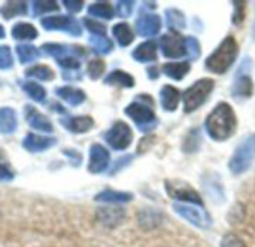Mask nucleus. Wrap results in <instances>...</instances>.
Returning <instances> with one entry per match:
<instances>
[{
    "mask_svg": "<svg viewBox=\"0 0 255 247\" xmlns=\"http://www.w3.org/2000/svg\"><path fill=\"white\" fill-rule=\"evenodd\" d=\"M208 136L215 142H226L230 139L238 127V119L233 107L229 103H220L208 115L205 121Z\"/></svg>",
    "mask_w": 255,
    "mask_h": 247,
    "instance_id": "f257e3e1",
    "label": "nucleus"
},
{
    "mask_svg": "<svg viewBox=\"0 0 255 247\" xmlns=\"http://www.w3.org/2000/svg\"><path fill=\"white\" fill-rule=\"evenodd\" d=\"M238 54H239V46L236 39L233 36H227L217 46V49L206 58L205 66L209 72L215 75H223L233 66V63L238 58Z\"/></svg>",
    "mask_w": 255,
    "mask_h": 247,
    "instance_id": "f03ea898",
    "label": "nucleus"
},
{
    "mask_svg": "<svg viewBox=\"0 0 255 247\" xmlns=\"http://www.w3.org/2000/svg\"><path fill=\"white\" fill-rule=\"evenodd\" d=\"M214 81L203 78L194 82L190 88H187L182 94V101H184V112L191 113L202 107L205 101L209 98L211 92L214 91Z\"/></svg>",
    "mask_w": 255,
    "mask_h": 247,
    "instance_id": "7ed1b4c3",
    "label": "nucleus"
},
{
    "mask_svg": "<svg viewBox=\"0 0 255 247\" xmlns=\"http://www.w3.org/2000/svg\"><path fill=\"white\" fill-rule=\"evenodd\" d=\"M255 158V134L254 136H250L245 142H242L233 157L230 158V163H229V168L233 174H242L245 173L251 165H253V161Z\"/></svg>",
    "mask_w": 255,
    "mask_h": 247,
    "instance_id": "20e7f679",
    "label": "nucleus"
},
{
    "mask_svg": "<svg viewBox=\"0 0 255 247\" xmlns=\"http://www.w3.org/2000/svg\"><path fill=\"white\" fill-rule=\"evenodd\" d=\"M173 210L176 215H179L182 219L188 221L191 225L206 230L212 225V218L209 213L202 207L196 204H185V203H173Z\"/></svg>",
    "mask_w": 255,
    "mask_h": 247,
    "instance_id": "39448f33",
    "label": "nucleus"
},
{
    "mask_svg": "<svg viewBox=\"0 0 255 247\" xmlns=\"http://www.w3.org/2000/svg\"><path fill=\"white\" fill-rule=\"evenodd\" d=\"M124 112L130 119H133L136 122V125L139 127L140 131H151L158 124L154 110L151 107H148V104H145V103L134 101V103L128 104Z\"/></svg>",
    "mask_w": 255,
    "mask_h": 247,
    "instance_id": "423d86ee",
    "label": "nucleus"
},
{
    "mask_svg": "<svg viewBox=\"0 0 255 247\" xmlns=\"http://www.w3.org/2000/svg\"><path fill=\"white\" fill-rule=\"evenodd\" d=\"M250 72H251V60L245 58L241 64V69L236 75V79H235V83L232 88V94L235 98L245 100V98H250L253 95L254 83H253Z\"/></svg>",
    "mask_w": 255,
    "mask_h": 247,
    "instance_id": "0eeeda50",
    "label": "nucleus"
},
{
    "mask_svg": "<svg viewBox=\"0 0 255 247\" xmlns=\"http://www.w3.org/2000/svg\"><path fill=\"white\" fill-rule=\"evenodd\" d=\"M105 140L112 149L124 151L133 142V131L126 122L118 121L108 130V133L105 134Z\"/></svg>",
    "mask_w": 255,
    "mask_h": 247,
    "instance_id": "6e6552de",
    "label": "nucleus"
},
{
    "mask_svg": "<svg viewBox=\"0 0 255 247\" xmlns=\"http://www.w3.org/2000/svg\"><path fill=\"white\" fill-rule=\"evenodd\" d=\"M166 191L167 194L176 200V203H185V204H196L203 206L200 195L187 183L179 180H166Z\"/></svg>",
    "mask_w": 255,
    "mask_h": 247,
    "instance_id": "1a4fd4ad",
    "label": "nucleus"
},
{
    "mask_svg": "<svg viewBox=\"0 0 255 247\" xmlns=\"http://www.w3.org/2000/svg\"><path fill=\"white\" fill-rule=\"evenodd\" d=\"M160 49L167 58H179L187 54L185 39L179 31H170L160 39Z\"/></svg>",
    "mask_w": 255,
    "mask_h": 247,
    "instance_id": "9d476101",
    "label": "nucleus"
},
{
    "mask_svg": "<svg viewBox=\"0 0 255 247\" xmlns=\"http://www.w3.org/2000/svg\"><path fill=\"white\" fill-rule=\"evenodd\" d=\"M40 24L46 30H64L72 36H81V33H82V27L78 22V19L67 16V15L45 16L40 19Z\"/></svg>",
    "mask_w": 255,
    "mask_h": 247,
    "instance_id": "9b49d317",
    "label": "nucleus"
},
{
    "mask_svg": "<svg viewBox=\"0 0 255 247\" xmlns=\"http://www.w3.org/2000/svg\"><path fill=\"white\" fill-rule=\"evenodd\" d=\"M109 161H111V155L106 151V148H103L99 143H96V145L91 146V151H90V163H88L90 173H94V174L103 173L108 168Z\"/></svg>",
    "mask_w": 255,
    "mask_h": 247,
    "instance_id": "f8f14e48",
    "label": "nucleus"
},
{
    "mask_svg": "<svg viewBox=\"0 0 255 247\" xmlns=\"http://www.w3.org/2000/svg\"><path fill=\"white\" fill-rule=\"evenodd\" d=\"M136 30L143 37H152L158 34V31L161 30V19L158 15H154V13L142 15L136 21Z\"/></svg>",
    "mask_w": 255,
    "mask_h": 247,
    "instance_id": "ddd939ff",
    "label": "nucleus"
},
{
    "mask_svg": "<svg viewBox=\"0 0 255 247\" xmlns=\"http://www.w3.org/2000/svg\"><path fill=\"white\" fill-rule=\"evenodd\" d=\"M42 52L46 55L54 57L57 61L66 57H82L84 49L79 46H64V45H58V43H45L42 46Z\"/></svg>",
    "mask_w": 255,
    "mask_h": 247,
    "instance_id": "4468645a",
    "label": "nucleus"
},
{
    "mask_svg": "<svg viewBox=\"0 0 255 247\" xmlns=\"http://www.w3.org/2000/svg\"><path fill=\"white\" fill-rule=\"evenodd\" d=\"M25 119L28 122V125L37 131H42V133H52L54 127L51 124V121L43 116L39 110H36L33 106H27L25 107Z\"/></svg>",
    "mask_w": 255,
    "mask_h": 247,
    "instance_id": "2eb2a0df",
    "label": "nucleus"
},
{
    "mask_svg": "<svg viewBox=\"0 0 255 247\" xmlns=\"http://www.w3.org/2000/svg\"><path fill=\"white\" fill-rule=\"evenodd\" d=\"M57 143L54 137H43V136H36V134H27L25 139L22 140L24 149L28 152H42L49 148H52Z\"/></svg>",
    "mask_w": 255,
    "mask_h": 247,
    "instance_id": "dca6fc26",
    "label": "nucleus"
},
{
    "mask_svg": "<svg viewBox=\"0 0 255 247\" xmlns=\"http://www.w3.org/2000/svg\"><path fill=\"white\" fill-rule=\"evenodd\" d=\"M61 122H63V125L69 131L76 133V134L87 133V131H90L94 127V119L91 116H88V115H84V116H72V118L63 119Z\"/></svg>",
    "mask_w": 255,
    "mask_h": 247,
    "instance_id": "f3484780",
    "label": "nucleus"
},
{
    "mask_svg": "<svg viewBox=\"0 0 255 247\" xmlns=\"http://www.w3.org/2000/svg\"><path fill=\"white\" fill-rule=\"evenodd\" d=\"M179 100H181V94L179 91L172 86V85H164L160 91V103H161V107L167 112H175L178 109V104H179Z\"/></svg>",
    "mask_w": 255,
    "mask_h": 247,
    "instance_id": "a211bd4d",
    "label": "nucleus"
},
{
    "mask_svg": "<svg viewBox=\"0 0 255 247\" xmlns=\"http://www.w3.org/2000/svg\"><path fill=\"white\" fill-rule=\"evenodd\" d=\"M131 55L139 63H151L157 58V43L154 40L143 42L133 51Z\"/></svg>",
    "mask_w": 255,
    "mask_h": 247,
    "instance_id": "6ab92c4d",
    "label": "nucleus"
},
{
    "mask_svg": "<svg viewBox=\"0 0 255 247\" xmlns=\"http://www.w3.org/2000/svg\"><path fill=\"white\" fill-rule=\"evenodd\" d=\"M18 118L16 112L10 107L0 109V134H12L16 131Z\"/></svg>",
    "mask_w": 255,
    "mask_h": 247,
    "instance_id": "aec40b11",
    "label": "nucleus"
},
{
    "mask_svg": "<svg viewBox=\"0 0 255 247\" xmlns=\"http://www.w3.org/2000/svg\"><path fill=\"white\" fill-rule=\"evenodd\" d=\"M55 94L61 100L69 103L70 106H79L85 100V92L82 89L73 88V86H60V88L55 89Z\"/></svg>",
    "mask_w": 255,
    "mask_h": 247,
    "instance_id": "412c9836",
    "label": "nucleus"
},
{
    "mask_svg": "<svg viewBox=\"0 0 255 247\" xmlns=\"http://www.w3.org/2000/svg\"><path fill=\"white\" fill-rule=\"evenodd\" d=\"M133 200V194L130 192H121V191H114V189H106L102 191L100 194L96 195V201L102 203H128Z\"/></svg>",
    "mask_w": 255,
    "mask_h": 247,
    "instance_id": "4be33fe9",
    "label": "nucleus"
},
{
    "mask_svg": "<svg viewBox=\"0 0 255 247\" xmlns=\"http://www.w3.org/2000/svg\"><path fill=\"white\" fill-rule=\"evenodd\" d=\"M112 34H114L115 40L121 46H128L134 40V33H133V30L130 28V25L127 22L115 24L114 28H112Z\"/></svg>",
    "mask_w": 255,
    "mask_h": 247,
    "instance_id": "5701e85b",
    "label": "nucleus"
},
{
    "mask_svg": "<svg viewBox=\"0 0 255 247\" xmlns=\"http://www.w3.org/2000/svg\"><path fill=\"white\" fill-rule=\"evenodd\" d=\"M105 83L120 86V88H131V86H134V79L131 75H128L123 70H114L111 75L106 76Z\"/></svg>",
    "mask_w": 255,
    "mask_h": 247,
    "instance_id": "b1692460",
    "label": "nucleus"
},
{
    "mask_svg": "<svg viewBox=\"0 0 255 247\" xmlns=\"http://www.w3.org/2000/svg\"><path fill=\"white\" fill-rule=\"evenodd\" d=\"M12 36L16 40H34L37 37V30L28 22H18L12 28Z\"/></svg>",
    "mask_w": 255,
    "mask_h": 247,
    "instance_id": "393cba45",
    "label": "nucleus"
},
{
    "mask_svg": "<svg viewBox=\"0 0 255 247\" xmlns=\"http://www.w3.org/2000/svg\"><path fill=\"white\" fill-rule=\"evenodd\" d=\"M163 72L166 76L172 78L173 81H182L185 75L190 72L188 63H167L163 66Z\"/></svg>",
    "mask_w": 255,
    "mask_h": 247,
    "instance_id": "a878e982",
    "label": "nucleus"
},
{
    "mask_svg": "<svg viewBox=\"0 0 255 247\" xmlns=\"http://www.w3.org/2000/svg\"><path fill=\"white\" fill-rule=\"evenodd\" d=\"M16 54H18V58L22 64H27V63H31L34 60H37L40 57V51L37 48H34L33 45H28V43H22V45H18L16 46Z\"/></svg>",
    "mask_w": 255,
    "mask_h": 247,
    "instance_id": "bb28decb",
    "label": "nucleus"
},
{
    "mask_svg": "<svg viewBox=\"0 0 255 247\" xmlns=\"http://www.w3.org/2000/svg\"><path fill=\"white\" fill-rule=\"evenodd\" d=\"M88 13L96 16V18L112 19L114 18V7L106 1H97V3H93L88 7Z\"/></svg>",
    "mask_w": 255,
    "mask_h": 247,
    "instance_id": "cd10ccee",
    "label": "nucleus"
},
{
    "mask_svg": "<svg viewBox=\"0 0 255 247\" xmlns=\"http://www.w3.org/2000/svg\"><path fill=\"white\" fill-rule=\"evenodd\" d=\"M166 19H167V27L172 31H179V30L185 28V16L178 9H167Z\"/></svg>",
    "mask_w": 255,
    "mask_h": 247,
    "instance_id": "c85d7f7f",
    "label": "nucleus"
},
{
    "mask_svg": "<svg viewBox=\"0 0 255 247\" xmlns=\"http://www.w3.org/2000/svg\"><path fill=\"white\" fill-rule=\"evenodd\" d=\"M27 78H33V79H39V81H52L54 79V72L43 64L39 66H33L25 72Z\"/></svg>",
    "mask_w": 255,
    "mask_h": 247,
    "instance_id": "c756f323",
    "label": "nucleus"
},
{
    "mask_svg": "<svg viewBox=\"0 0 255 247\" xmlns=\"http://www.w3.org/2000/svg\"><path fill=\"white\" fill-rule=\"evenodd\" d=\"M22 89L27 92V95L34 100V101H43L46 98V91L42 85L33 82V81H28V82H24L22 83Z\"/></svg>",
    "mask_w": 255,
    "mask_h": 247,
    "instance_id": "7c9ffc66",
    "label": "nucleus"
},
{
    "mask_svg": "<svg viewBox=\"0 0 255 247\" xmlns=\"http://www.w3.org/2000/svg\"><path fill=\"white\" fill-rule=\"evenodd\" d=\"M0 13L7 19L15 16V15H25L27 13V3L25 1H10L0 9Z\"/></svg>",
    "mask_w": 255,
    "mask_h": 247,
    "instance_id": "2f4dec72",
    "label": "nucleus"
},
{
    "mask_svg": "<svg viewBox=\"0 0 255 247\" xmlns=\"http://www.w3.org/2000/svg\"><path fill=\"white\" fill-rule=\"evenodd\" d=\"M90 43L97 54H109L114 48L112 42L106 36H91Z\"/></svg>",
    "mask_w": 255,
    "mask_h": 247,
    "instance_id": "473e14b6",
    "label": "nucleus"
},
{
    "mask_svg": "<svg viewBox=\"0 0 255 247\" xmlns=\"http://www.w3.org/2000/svg\"><path fill=\"white\" fill-rule=\"evenodd\" d=\"M99 215L105 224H109L111 221L120 224V221L124 218V212L121 209H100Z\"/></svg>",
    "mask_w": 255,
    "mask_h": 247,
    "instance_id": "72a5a7b5",
    "label": "nucleus"
},
{
    "mask_svg": "<svg viewBox=\"0 0 255 247\" xmlns=\"http://www.w3.org/2000/svg\"><path fill=\"white\" fill-rule=\"evenodd\" d=\"M58 9V3L48 0V1H33V15H40L45 12H52Z\"/></svg>",
    "mask_w": 255,
    "mask_h": 247,
    "instance_id": "f704fd0d",
    "label": "nucleus"
},
{
    "mask_svg": "<svg viewBox=\"0 0 255 247\" xmlns=\"http://www.w3.org/2000/svg\"><path fill=\"white\" fill-rule=\"evenodd\" d=\"M233 15H232V21L235 25H241L245 19V1H233Z\"/></svg>",
    "mask_w": 255,
    "mask_h": 247,
    "instance_id": "c9c22d12",
    "label": "nucleus"
},
{
    "mask_svg": "<svg viewBox=\"0 0 255 247\" xmlns=\"http://www.w3.org/2000/svg\"><path fill=\"white\" fill-rule=\"evenodd\" d=\"M12 64H13V58H12L10 48L6 46V45H1L0 46V69L1 70L10 69Z\"/></svg>",
    "mask_w": 255,
    "mask_h": 247,
    "instance_id": "e433bc0d",
    "label": "nucleus"
},
{
    "mask_svg": "<svg viewBox=\"0 0 255 247\" xmlns=\"http://www.w3.org/2000/svg\"><path fill=\"white\" fill-rule=\"evenodd\" d=\"M105 73V61L103 60H93L88 64V75L91 79H99Z\"/></svg>",
    "mask_w": 255,
    "mask_h": 247,
    "instance_id": "4c0bfd02",
    "label": "nucleus"
},
{
    "mask_svg": "<svg viewBox=\"0 0 255 247\" xmlns=\"http://www.w3.org/2000/svg\"><path fill=\"white\" fill-rule=\"evenodd\" d=\"M84 24L85 27L88 28V31H91L93 36H105L106 34V27L94 19H90V18H84Z\"/></svg>",
    "mask_w": 255,
    "mask_h": 247,
    "instance_id": "58836bf2",
    "label": "nucleus"
},
{
    "mask_svg": "<svg viewBox=\"0 0 255 247\" xmlns=\"http://www.w3.org/2000/svg\"><path fill=\"white\" fill-rule=\"evenodd\" d=\"M185 45H187V52H188V55H190L193 60H197V58L200 57V52H202L200 45H199V40H197L196 37L190 36V37L185 39Z\"/></svg>",
    "mask_w": 255,
    "mask_h": 247,
    "instance_id": "ea45409f",
    "label": "nucleus"
},
{
    "mask_svg": "<svg viewBox=\"0 0 255 247\" xmlns=\"http://www.w3.org/2000/svg\"><path fill=\"white\" fill-rule=\"evenodd\" d=\"M133 7H134V1H127V0H121V1H117V13L121 16V18H127L131 15L133 12Z\"/></svg>",
    "mask_w": 255,
    "mask_h": 247,
    "instance_id": "a19ab883",
    "label": "nucleus"
},
{
    "mask_svg": "<svg viewBox=\"0 0 255 247\" xmlns=\"http://www.w3.org/2000/svg\"><path fill=\"white\" fill-rule=\"evenodd\" d=\"M221 247H245V243L236 234H227L221 240Z\"/></svg>",
    "mask_w": 255,
    "mask_h": 247,
    "instance_id": "79ce46f5",
    "label": "nucleus"
},
{
    "mask_svg": "<svg viewBox=\"0 0 255 247\" xmlns=\"http://www.w3.org/2000/svg\"><path fill=\"white\" fill-rule=\"evenodd\" d=\"M63 4L67 7V10L69 12H73V13H76V12H79L82 7H84V1H73V0H64L63 1Z\"/></svg>",
    "mask_w": 255,
    "mask_h": 247,
    "instance_id": "37998d69",
    "label": "nucleus"
},
{
    "mask_svg": "<svg viewBox=\"0 0 255 247\" xmlns=\"http://www.w3.org/2000/svg\"><path fill=\"white\" fill-rule=\"evenodd\" d=\"M12 179H13L12 170L4 163H0V180H12Z\"/></svg>",
    "mask_w": 255,
    "mask_h": 247,
    "instance_id": "c03bdc74",
    "label": "nucleus"
},
{
    "mask_svg": "<svg viewBox=\"0 0 255 247\" xmlns=\"http://www.w3.org/2000/svg\"><path fill=\"white\" fill-rule=\"evenodd\" d=\"M146 73H148V76H149L151 79H157L158 70H157V67H148V69H146Z\"/></svg>",
    "mask_w": 255,
    "mask_h": 247,
    "instance_id": "a18cd8bd",
    "label": "nucleus"
},
{
    "mask_svg": "<svg viewBox=\"0 0 255 247\" xmlns=\"http://www.w3.org/2000/svg\"><path fill=\"white\" fill-rule=\"evenodd\" d=\"M4 37V28H3V25L0 24V39H3Z\"/></svg>",
    "mask_w": 255,
    "mask_h": 247,
    "instance_id": "49530a36",
    "label": "nucleus"
},
{
    "mask_svg": "<svg viewBox=\"0 0 255 247\" xmlns=\"http://www.w3.org/2000/svg\"><path fill=\"white\" fill-rule=\"evenodd\" d=\"M253 37H254V40H255V21H254V25H253Z\"/></svg>",
    "mask_w": 255,
    "mask_h": 247,
    "instance_id": "de8ad7c7",
    "label": "nucleus"
}]
</instances>
